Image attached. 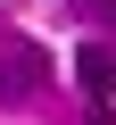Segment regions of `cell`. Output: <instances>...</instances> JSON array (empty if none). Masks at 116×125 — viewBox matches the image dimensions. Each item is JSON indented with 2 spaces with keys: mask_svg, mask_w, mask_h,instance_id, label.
I'll list each match as a JSON object with an SVG mask.
<instances>
[{
  "mask_svg": "<svg viewBox=\"0 0 116 125\" xmlns=\"http://www.w3.org/2000/svg\"><path fill=\"white\" fill-rule=\"evenodd\" d=\"M75 75H83V92H116V50L108 42H83L75 50Z\"/></svg>",
  "mask_w": 116,
  "mask_h": 125,
  "instance_id": "2",
  "label": "cell"
},
{
  "mask_svg": "<svg viewBox=\"0 0 116 125\" xmlns=\"http://www.w3.org/2000/svg\"><path fill=\"white\" fill-rule=\"evenodd\" d=\"M41 75H50V50L0 25V100H25V92H33Z\"/></svg>",
  "mask_w": 116,
  "mask_h": 125,
  "instance_id": "1",
  "label": "cell"
},
{
  "mask_svg": "<svg viewBox=\"0 0 116 125\" xmlns=\"http://www.w3.org/2000/svg\"><path fill=\"white\" fill-rule=\"evenodd\" d=\"M75 17L83 25H116V0H75Z\"/></svg>",
  "mask_w": 116,
  "mask_h": 125,
  "instance_id": "3",
  "label": "cell"
}]
</instances>
